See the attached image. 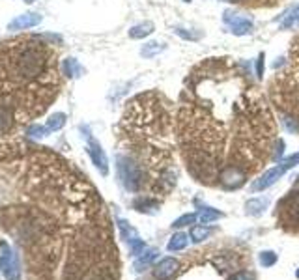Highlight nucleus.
I'll list each match as a JSON object with an SVG mask.
<instances>
[{"label": "nucleus", "mask_w": 299, "mask_h": 280, "mask_svg": "<svg viewBox=\"0 0 299 280\" xmlns=\"http://www.w3.org/2000/svg\"><path fill=\"white\" fill-rule=\"evenodd\" d=\"M118 138L128 150L122 155L137 163L144 183L169 193L176 183L172 163V108L161 92L150 90L131 97L118 124Z\"/></svg>", "instance_id": "7ed1b4c3"}, {"label": "nucleus", "mask_w": 299, "mask_h": 280, "mask_svg": "<svg viewBox=\"0 0 299 280\" xmlns=\"http://www.w3.org/2000/svg\"><path fill=\"white\" fill-rule=\"evenodd\" d=\"M296 165H299V153L290 155L288 159H284L280 165L273 166L271 170H267L264 176L258 177L256 181L253 183V191H264V189H267V187H271L275 181H278L280 177L288 172L290 168H294Z\"/></svg>", "instance_id": "39448f33"}, {"label": "nucleus", "mask_w": 299, "mask_h": 280, "mask_svg": "<svg viewBox=\"0 0 299 280\" xmlns=\"http://www.w3.org/2000/svg\"><path fill=\"white\" fill-rule=\"evenodd\" d=\"M228 280H256V275L253 271H241V273H235L234 277H230Z\"/></svg>", "instance_id": "bb28decb"}, {"label": "nucleus", "mask_w": 299, "mask_h": 280, "mask_svg": "<svg viewBox=\"0 0 299 280\" xmlns=\"http://www.w3.org/2000/svg\"><path fill=\"white\" fill-rule=\"evenodd\" d=\"M159 258V250L157 249H146L140 256H137L135 261V271H144L146 267H150L155 259Z\"/></svg>", "instance_id": "f8f14e48"}, {"label": "nucleus", "mask_w": 299, "mask_h": 280, "mask_svg": "<svg viewBox=\"0 0 299 280\" xmlns=\"http://www.w3.org/2000/svg\"><path fill=\"white\" fill-rule=\"evenodd\" d=\"M212 232H214V230L206 228V226H194V228L191 230V234H189V237H191L192 243H200V241H204L206 237H210Z\"/></svg>", "instance_id": "aec40b11"}, {"label": "nucleus", "mask_w": 299, "mask_h": 280, "mask_svg": "<svg viewBox=\"0 0 299 280\" xmlns=\"http://www.w3.org/2000/svg\"><path fill=\"white\" fill-rule=\"evenodd\" d=\"M161 51H165V45H163V43L150 42V43H146V45L142 47L140 54H142L144 58H150V56H155V54H159Z\"/></svg>", "instance_id": "412c9836"}, {"label": "nucleus", "mask_w": 299, "mask_h": 280, "mask_svg": "<svg viewBox=\"0 0 299 280\" xmlns=\"http://www.w3.org/2000/svg\"><path fill=\"white\" fill-rule=\"evenodd\" d=\"M58 54L40 36L0 42V138L42 116L62 88Z\"/></svg>", "instance_id": "f03ea898"}, {"label": "nucleus", "mask_w": 299, "mask_h": 280, "mask_svg": "<svg viewBox=\"0 0 299 280\" xmlns=\"http://www.w3.org/2000/svg\"><path fill=\"white\" fill-rule=\"evenodd\" d=\"M42 22V17L38 13H24V15H19L17 19L8 24L10 30H22V28H34Z\"/></svg>", "instance_id": "9b49d317"}, {"label": "nucleus", "mask_w": 299, "mask_h": 280, "mask_svg": "<svg viewBox=\"0 0 299 280\" xmlns=\"http://www.w3.org/2000/svg\"><path fill=\"white\" fill-rule=\"evenodd\" d=\"M296 277H298V279H299V269H298V271H296Z\"/></svg>", "instance_id": "7c9ffc66"}, {"label": "nucleus", "mask_w": 299, "mask_h": 280, "mask_svg": "<svg viewBox=\"0 0 299 280\" xmlns=\"http://www.w3.org/2000/svg\"><path fill=\"white\" fill-rule=\"evenodd\" d=\"M273 263H277V254L273 250H264L260 252V265L262 267H271Z\"/></svg>", "instance_id": "393cba45"}, {"label": "nucleus", "mask_w": 299, "mask_h": 280, "mask_svg": "<svg viewBox=\"0 0 299 280\" xmlns=\"http://www.w3.org/2000/svg\"><path fill=\"white\" fill-rule=\"evenodd\" d=\"M86 135V142H88V155H90V159H92V163L96 165V168L103 174V176H107L108 174V161H107V155H105V151H103V148H101V144L97 142L94 136L90 135L86 129H83Z\"/></svg>", "instance_id": "6e6552de"}, {"label": "nucleus", "mask_w": 299, "mask_h": 280, "mask_svg": "<svg viewBox=\"0 0 299 280\" xmlns=\"http://www.w3.org/2000/svg\"><path fill=\"white\" fill-rule=\"evenodd\" d=\"M187 243H189V236L187 234H183V232H178V234H174L169 241V245H167V249L169 250H183L187 247Z\"/></svg>", "instance_id": "f3484780"}, {"label": "nucleus", "mask_w": 299, "mask_h": 280, "mask_svg": "<svg viewBox=\"0 0 299 280\" xmlns=\"http://www.w3.org/2000/svg\"><path fill=\"white\" fill-rule=\"evenodd\" d=\"M267 208V198H253L245 204V209L249 215H260Z\"/></svg>", "instance_id": "a211bd4d"}, {"label": "nucleus", "mask_w": 299, "mask_h": 280, "mask_svg": "<svg viewBox=\"0 0 299 280\" xmlns=\"http://www.w3.org/2000/svg\"><path fill=\"white\" fill-rule=\"evenodd\" d=\"M174 129L189 174L204 185L235 189L275 155L269 99L230 56L206 58L189 71Z\"/></svg>", "instance_id": "f257e3e1"}, {"label": "nucleus", "mask_w": 299, "mask_h": 280, "mask_svg": "<svg viewBox=\"0 0 299 280\" xmlns=\"http://www.w3.org/2000/svg\"><path fill=\"white\" fill-rule=\"evenodd\" d=\"M256 75H258V79L264 75V52L260 54V58H258V64H256Z\"/></svg>", "instance_id": "c85d7f7f"}, {"label": "nucleus", "mask_w": 299, "mask_h": 280, "mask_svg": "<svg viewBox=\"0 0 299 280\" xmlns=\"http://www.w3.org/2000/svg\"><path fill=\"white\" fill-rule=\"evenodd\" d=\"M64 125H65V114H62V112H56V114H53L47 120V127L51 131H60Z\"/></svg>", "instance_id": "4be33fe9"}, {"label": "nucleus", "mask_w": 299, "mask_h": 280, "mask_svg": "<svg viewBox=\"0 0 299 280\" xmlns=\"http://www.w3.org/2000/svg\"><path fill=\"white\" fill-rule=\"evenodd\" d=\"M196 218H198V215L196 213H187V215H183V217H180L178 220H174V224H172V228H183V226H189V224H194L196 222Z\"/></svg>", "instance_id": "b1692460"}, {"label": "nucleus", "mask_w": 299, "mask_h": 280, "mask_svg": "<svg viewBox=\"0 0 299 280\" xmlns=\"http://www.w3.org/2000/svg\"><path fill=\"white\" fill-rule=\"evenodd\" d=\"M180 261L174 258H165L157 263V267L153 269V279L155 280H169L178 271Z\"/></svg>", "instance_id": "9d476101"}, {"label": "nucleus", "mask_w": 299, "mask_h": 280, "mask_svg": "<svg viewBox=\"0 0 299 280\" xmlns=\"http://www.w3.org/2000/svg\"><path fill=\"white\" fill-rule=\"evenodd\" d=\"M217 218H223V213H221V211H215V209H212V208H202L198 211V220H200L202 224H206V222H214Z\"/></svg>", "instance_id": "6ab92c4d"}, {"label": "nucleus", "mask_w": 299, "mask_h": 280, "mask_svg": "<svg viewBox=\"0 0 299 280\" xmlns=\"http://www.w3.org/2000/svg\"><path fill=\"white\" fill-rule=\"evenodd\" d=\"M232 4H239L245 8H275L278 4H282L284 0H226Z\"/></svg>", "instance_id": "ddd939ff"}, {"label": "nucleus", "mask_w": 299, "mask_h": 280, "mask_svg": "<svg viewBox=\"0 0 299 280\" xmlns=\"http://www.w3.org/2000/svg\"><path fill=\"white\" fill-rule=\"evenodd\" d=\"M135 209L137 211H142V213H148V211H155V204H153V200L151 198H139V200H135Z\"/></svg>", "instance_id": "5701e85b"}, {"label": "nucleus", "mask_w": 299, "mask_h": 280, "mask_svg": "<svg viewBox=\"0 0 299 280\" xmlns=\"http://www.w3.org/2000/svg\"><path fill=\"white\" fill-rule=\"evenodd\" d=\"M267 95L290 133L299 135V34L292 42L284 67L273 75Z\"/></svg>", "instance_id": "20e7f679"}, {"label": "nucleus", "mask_w": 299, "mask_h": 280, "mask_svg": "<svg viewBox=\"0 0 299 280\" xmlns=\"http://www.w3.org/2000/svg\"><path fill=\"white\" fill-rule=\"evenodd\" d=\"M26 133H28V136L40 138V136L49 135V133H51V129H49V127H43V125H30V127L26 129Z\"/></svg>", "instance_id": "a878e982"}, {"label": "nucleus", "mask_w": 299, "mask_h": 280, "mask_svg": "<svg viewBox=\"0 0 299 280\" xmlns=\"http://www.w3.org/2000/svg\"><path fill=\"white\" fill-rule=\"evenodd\" d=\"M118 226L122 230V237H124V241L128 243L131 256H140V254L146 250V243L140 239L139 232L133 228L128 220H124V218H118Z\"/></svg>", "instance_id": "0eeeda50"}, {"label": "nucleus", "mask_w": 299, "mask_h": 280, "mask_svg": "<svg viewBox=\"0 0 299 280\" xmlns=\"http://www.w3.org/2000/svg\"><path fill=\"white\" fill-rule=\"evenodd\" d=\"M183 2H191V0H183Z\"/></svg>", "instance_id": "2f4dec72"}, {"label": "nucleus", "mask_w": 299, "mask_h": 280, "mask_svg": "<svg viewBox=\"0 0 299 280\" xmlns=\"http://www.w3.org/2000/svg\"><path fill=\"white\" fill-rule=\"evenodd\" d=\"M223 21L230 26V32L234 36H243V34H249V32L253 30V21L249 17L237 15L234 11H224Z\"/></svg>", "instance_id": "1a4fd4ad"}, {"label": "nucleus", "mask_w": 299, "mask_h": 280, "mask_svg": "<svg viewBox=\"0 0 299 280\" xmlns=\"http://www.w3.org/2000/svg\"><path fill=\"white\" fill-rule=\"evenodd\" d=\"M153 32V22H140V24H135L131 30H129V38H133V40H142V38H146Z\"/></svg>", "instance_id": "2eb2a0df"}, {"label": "nucleus", "mask_w": 299, "mask_h": 280, "mask_svg": "<svg viewBox=\"0 0 299 280\" xmlns=\"http://www.w3.org/2000/svg\"><path fill=\"white\" fill-rule=\"evenodd\" d=\"M83 73V69H81V65H79V62L75 60V58H65V60H62V75H65V77H79Z\"/></svg>", "instance_id": "dca6fc26"}, {"label": "nucleus", "mask_w": 299, "mask_h": 280, "mask_svg": "<svg viewBox=\"0 0 299 280\" xmlns=\"http://www.w3.org/2000/svg\"><path fill=\"white\" fill-rule=\"evenodd\" d=\"M0 269L4 273L6 280H19L21 279V267L17 254L13 252L6 241H0Z\"/></svg>", "instance_id": "423d86ee"}, {"label": "nucleus", "mask_w": 299, "mask_h": 280, "mask_svg": "<svg viewBox=\"0 0 299 280\" xmlns=\"http://www.w3.org/2000/svg\"><path fill=\"white\" fill-rule=\"evenodd\" d=\"M176 34H178L180 38H183V40H191V42L198 40V36H196V34H191L189 30H183V28H178V30H176Z\"/></svg>", "instance_id": "cd10ccee"}, {"label": "nucleus", "mask_w": 299, "mask_h": 280, "mask_svg": "<svg viewBox=\"0 0 299 280\" xmlns=\"http://www.w3.org/2000/svg\"><path fill=\"white\" fill-rule=\"evenodd\" d=\"M296 26H299V4L284 15V19L280 22V30H292Z\"/></svg>", "instance_id": "4468645a"}, {"label": "nucleus", "mask_w": 299, "mask_h": 280, "mask_svg": "<svg viewBox=\"0 0 299 280\" xmlns=\"http://www.w3.org/2000/svg\"><path fill=\"white\" fill-rule=\"evenodd\" d=\"M24 2H28V4H32V2H34V0H24Z\"/></svg>", "instance_id": "c756f323"}]
</instances>
